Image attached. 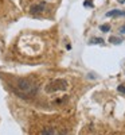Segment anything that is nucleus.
I'll return each instance as SVG.
<instances>
[{
    "label": "nucleus",
    "instance_id": "1",
    "mask_svg": "<svg viewBox=\"0 0 125 135\" xmlns=\"http://www.w3.org/2000/svg\"><path fill=\"white\" fill-rule=\"evenodd\" d=\"M38 84L28 78H19L14 86V92L22 99H31L38 93Z\"/></svg>",
    "mask_w": 125,
    "mask_h": 135
},
{
    "label": "nucleus",
    "instance_id": "2",
    "mask_svg": "<svg viewBox=\"0 0 125 135\" xmlns=\"http://www.w3.org/2000/svg\"><path fill=\"white\" fill-rule=\"evenodd\" d=\"M67 81L65 78H55V80L50 81L47 85H46V92L47 93H54V92H58V91H66L67 89Z\"/></svg>",
    "mask_w": 125,
    "mask_h": 135
},
{
    "label": "nucleus",
    "instance_id": "3",
    "mask_svg": "<svg viewBox=\"0 0 125 135\" xmlns=\"http://www.w3.org/2000/svg\"><path fill=\"white\" fill-rule=\"evenodd\" d=\"M44 8H46V3H44V2H40V3L34 4V6L30 8V11H31V14L37 15V14H40V12H43V11H44Z\"/></svg>",
    "mask_w": 125,
    "mask_h": 135
},
{
    "label": "nucleus",
    "instance_id": "4",
    "mask_svg": "<svg viewBox=\"0 0 125 135\" xmlns=\"http://www.w3.org/2000/svg\"><path fill=\"white\" fill-rule=\"evenodd\" d=\"M108 18H112V16H125V11H121V9H112L106 14Z\"/></svg>",
    "mask_w": 125,
    "mask_h": 135
},
{
    "label": "nucleus",
    "instance_id": "5",
    "mask_svg": "<svg viewBox=\"0 0 125 135\" xmlns=\"http://www.w3.org/2000/svg\"><path fill=\"white\" fill-rule=\"evenodd\" d=\"M109 42L112 45H120V43H122V38H120V37H110Z\"/></svg>",
    "mask_w": 125,
    "mask_h": 135
},
{
    "label": "nucleus",
    "instance_id": "6",
    "mask_svg": "<svg viewBox=\"0 0 125 135\" xmlns=\"http://www.w3.org/2000/svg\"><path fill=\"white\" fill-rule=\"evenodd\" d=\"M90 45H104V39L102 38H92L89 41Z\"/></svg>",
    "mask_w": 125,
    "mask_h": 135
},
{
    "label": "nucleus",
    "instance_id": "7",
    "mask_svg": "<svg viewBox=\"0 0 125 135\" xmlns=\"http://www.w3.org/2000/svg\"><path fill=\"white\" fill-rule=\"evenodd\" d=\"M42 135H61V134H58V132L54 131V130H44L42 132Z\"/></svg>",
    "mask_w": 125,
    "mask_h": 135
},
{
    "label": "nucleus",
    "instance_id": "8",
    "mask_svg": "<svg viewBox=\"0 0 125 135\" xmlns=\"http://www.w3.org/2000/svg\"><path fill=\"white\" fill-rule=\"evenodd\" d=\"M100 28H101V31L108 32V31L110 30V26H109V25H102V26H100Z\"/></svg>",
    "mask_w": 125,
    "mask_h": 135
},
{
    "label": "nucleus",
    "instance_id": "9",
    "mask_svg": "<svg viewBox=\"0 0 125 135\" xmlns=\"http://www.w3.org/2000/svg\"><path fill=\"white\" fill-rule=\"evenodd\" d=\"M117 89H118V92H120V93L125 95V85H122V84H121V85H118V88H117Z\"/></svg>",
    "mask_w": 125,
    "mask_h": 135
},
{
    "label": "nucleus",
    "instance_id": "10",
    "mask_svg": "<svg viewBox=\"0 0 125 135\" xmlns=\"http://www.w3.org/2000/svg\"><path fill=\"white\" fill-rule=\"evenodd\" d=\"M85 7H93V3H92V0H86V2L84 3Z\"/></svg>",
    "mask_w": 125,
    "mask_h": 135
},
{
    "label": "nucleus",
    "instance_id": "11",
    "mask_svg": "<svg viewBox=\"0 0 125 135\" xmlns=\"http://www.w3.org/2000/svg\"><path fill=\"white\" fill-rule=\"evenodd\" d=\"M120 32H121V34H124V32H125V26H122V27L120 28Z\"/></svg>",
    "mask_w": 125,
    "mask_h": 135
},
{
    "label": "nucleus",
    "instance_id": "12",
    "mask_svg": "<svg viewBox=\"0 0 125 135\" xmlns=\"http://www.w3.org/2000/svg\"><path fill=\"white\" fill-rule=\"evenodd\" d=\"M125 2V0H118V3H124Z\"/></svg>",
    "mask_w": 125,
    "mask_h": 135
}]
</instances>
